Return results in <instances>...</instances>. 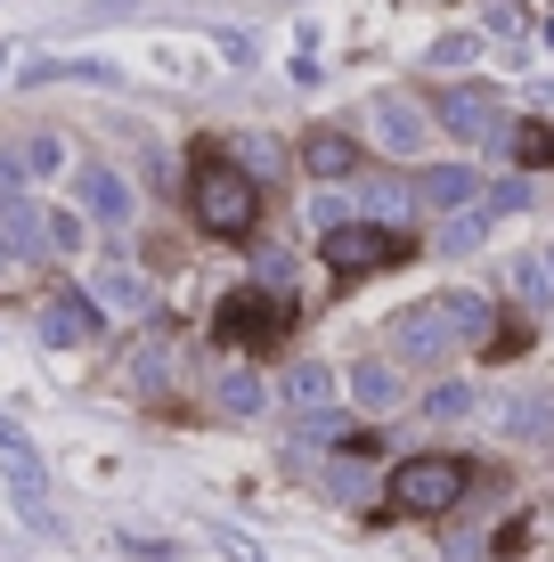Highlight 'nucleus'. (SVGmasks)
<instances>
[{
    "instance_id": "6",
    "label": "nucleus",
    "mask_w": 554,
    "mask_h": 562,
    "mask_svg": "<svg viewBox=\"0 0 554 562\" xmlns=\"http://www.w3.org/2000/svg\"><path fill=\"white\" fill-rule=\"evenodd\" d=\"M99 302L82 294V285H49L42 302V342H57V351H82V342H99Z\"/></svg>"
},
{
    "instance_id": "3",
    "label": "nucleus",
    "mask_w": 554,
    "mask_h": 562,
    "mask_svg": "<svg viewBox=\"0 0 554 562\" xmlns=\"http://www.w3.org/2000/svg\"><path fill=\"white\" fill-rule=\"evenodd\" d=\"M465 490H473V464H465V457H441V449H432V457H408V464L384 481L392 514H449Z\"/></svg>"
},
{
    "instance_id": "1",
    "label": "nucleus",
    "mask_w": 554,
    "mask_h": 562,
    "mask_svg": "<svg viewBox=\"0 0 554 562\" xmlns=\"http://www.w3.org/2000/svg\"><path fill=\"white\" fill-rule=\"evenodd\" d=\"M188 212H196L204 237H253V221H261V188H253V171H245L237 155L196 147V164H188Z\"/></svg>"
},
{
    "instance_id": "7",
    "label": "nucleus",
    "mask_w": 554,
    "mask_h": 562,
    "mask_svg": "<svg viewBox=\"0 0 554 562\" xmlns=\"http://www.w3.org/2000/svg\"><path fill=\"white\" fill-rule=\"evenodd\" d=\"M441 131H456V139H498L506 131V114H498V90H482V82H456V90H441Z\"/></svg>"
},
{
    "instance_id": "25",
    "label": "nucleus",
    "mask_w": 554,
    "mask_h": 562,
    "mask_svg": "<svg viewBox=\"0 0 554 562\" xmlns=\"http://www.w3.org/2000/svg\"><path fill=\"white\" fill-rule=\"evenodd\" d=\"M482 57V33H441L432 42V66H473Z\"/></svg>"
},
{
    "instance_id": "27",
    "label": "nucleus",
    "mask_w": 554,
    "mask_h": 562,
    "mask_svg": "<svg viewBox=\"0 0 554 562\" xmlns=\"http://www.w3.org/2000/svg\"><path fill=\"white\" fill-rule=\"evenodd\" d=\"M513 294H522L530 310H546V302H554V285H546V269H539V261H522V269H513Z\"/></svg>"
},
{
    "instance_id": "11",
    "label": "nucleus",
    "mask_w": 554,
    "mask_h": 562,
    "mask_svg": "<svg viewBox=\"0 0 554 562\" xmlns=\"http://www.w3.org/2000/svg\"><path fill=\"white\" fill-rule=\"evenodd\" d=\"M57 164H66V147L42 139V131H33V139H16V147H0V196H16L25 180H49Z\"/></svg>"
},
{
    "instance_id": "4",
    "label": "nucleus",
    "mask_w": 554,
    "mask_h": 562,
    "mask_svg": "<svg viewBox=\"0 0 554 562\" xmlns=\"http://www.w3.org/2000/svg\"><path fill=\"white\" fill-rule=\"evenodd\" d=\"M318 261L335 269V278H368V269H392L408 261V228H384V221H342L318 237Z\"/></svg>"
},
{
    "instance_id": "18",
    "label": "nucleus",
    "mask_w": 554,
    "mask_h": 562,
    "mask_svg": "<svg viewBox=\"0 0 554 562\" xmlns=\"http://www.w3.org/2000/svg\"><path fill=\"white\" fill-rule=\"evenodd\" d=\"M506 432H513V440H554V400H546V392L506 400Z\"/></svg>"
},
{
    "instance_id": "17",
    "label": "nucleus",
    "mask_w": 554,
    "mask_h": 562,
    "mask_svg": "<svg viewBox=\"0 0 554 562\" xmlns=\"http://www.w3.org/2000/svg\"><path fill=\"white\" fill-rule=\"evenodd\" d=\"M285 400H294L310 424H327V400H335V367H285Z\"/></svg>"
},
{
    "instance_id": "2",
    "label": "nucleus",
    "mask_w": 554,
    "mask_h": 562,
    "mask_svg": "<svg viewBox=\"0 0 554 562\" xmlns=\"http://www.w3.org/2000/svg\"><path fill=\"white\" fill-rule=\"evenodd\" d=\"M213 335L228 351H270V342L294 335V302L270 294V285H237V294H221V310H213Z\"/></svg>"
},
{
    "instance_id": "15",
    "label": "nucleus",
    "mask_w": 554,
    "mask_h": 562,
    "mask_svg": "<svg viewBox=\"0 0 554 562\" xmlns=\"http://www.w3.org/2000/svg\"><path fill=\"white\" fill-rule=\"evenodd\" d=\"M408 188H416V204H432V212H465L482 196V180H473L465 164H441V171H425V180H408Z\"/></svg>"
},
{
    "instance_id": "29",
    "label": "nucleus",
    "mask_w": 554,
    "mask_h": 562,
    "mask_svg": "<svg viewBox=\"0 0 554 562\" xmlns=\"http://www.w3.org/2000/svg\"><path fill=\"white\" fill-rule=\"evenodd\" d=\"M0 457H9V464H42V457H33V440H25V432H16V424H9V416H0Z\"/></svg>"
},
{
    "instance_id": "21",
    "label": "nucleus",
    "mask_w": 554,
    "mask_h": 562,
    "mask_svg": "<svg viewBox=\"0 0 554 562\" xmlns=\"http://www.w3.org/2000/svg\"><path fill=\"white\" fill-rule=\"evenodd\" d=\"M482 237H489V212H449L441 221V254H473Z\"/></svg>"
},
{
    "instance_id": "5",
    "label": "nucleus",
    "mask_w": 554,
    "mask_h": 562,
    "mask_svg": "<svg viewBox=\"0 0 554 562\" xmlns=\"http://www.w3.org/2000/svg\"><path fill=\"white\" fill-rule=\"evenodd\" d=\"M392 351L408 367H441L449 351H465V326H456V302L432 294V302H408L392 318Z\"/></svg>"
},
{
    "instance_id": "14",
    "label": "nucleus",
    "mask_w": 554,
    "mask_h": 562,
    "mask_svg": "<svg viewBox=\"0 0 554 562\" xmlns=\"http://www.w3.org/2000/svg\"><path fill=\"white\" fill-rule=\"evenodd\" d=\"M342 383H351V400H359L368 416H392V408H399V367H392V359H359Z\"/></svg>"
},
{
    "instance_id": "20",
    "label": "nucleus",
    "mask_w": 554,
    "mask_h": 562,
    "mask_svg": "<svg viewBox=\"0 0 554 562\" xmlns=\"http://www.w3.org/2000/svg\"><path fill=\"white\" fill-rule=\"evenodd\" d=\"M408 204H416L408 180H375V171H368V212H375L384 228H399V212H408Z\"/></svg>"
},
{
    "instance_id": "28",
    "label": "nucleus",
    "mask_w": 554,
    "mask_h": 562,
    "mask_svg": "<svg viewBox=\"0 0 554 562\" xmlns=\"http://www.w3.org/2000/svg\"><path fill=\"white\" fill-rule=\"evenodd\" d=\"M114 547H123L131 562H180V547H163V538H139V530H123Z\"/></svg>"
},
{
    "instance_id": "16",
    "label": "nucleus",
    "mask_w": 554,
    "mask_h": 562,
    "mask_svg": "<svg viewBox=\"0 0 554 562\" xmlns=\"http://www.w3.org/2000/svg\"><path fill=\"white\" fill-rule=\"evenodd\" d=\"M213 400H221V416H261V408H270V383H261L253 367H221Z\"/></svg>"
},
{
    "instance_id": "19",
    "label": "nucleus",
    "mask_w": 554,
    "mask_h": 562,
    "mask_svg": "<svg viewBox=\"0 0 554 562\" xmlns=\"http://www.w3.org/2000/svg\"><path fill=\"white\" fill-rule=\"evenodd\" d=\"M42 254H82V212H66V204L42 212Z\"/></svg>"
},
{
    "instance_id": "10",
    "label": "nucleus",
    "mask_w": 554,
    "mask_h": 562,
    "mask_svg": "<svg viewBox=\"0 0 554 562\" xmlns=\"http://www.w3.org/2000/svg\"><path fill=\"white\" fill-rule=\"evenodd\" d=\"M74 196H82V212H90V221H106V228L131 221V180L114 164H82V171H74Z\"/></svg>"
},
{
    "instance_id": "13",
    "label": "nucleus",
    "mask_w": 554,
    "mask_h": 562,
    "mask_svg": "<svg viewBox=\"0 0 554 562\" xmlns=\"http://www.w3.org/2000/svg\"><path fill=\"white\" fill-rule=\"evenodd\" d=\"M9 497H16V514H25V530H42V538H66V521H57L49 490H42V464H9Z\"/></svg>"
},
{
    "instance_id": "23",
    "label": "nucleus",
    "mask_w": 554,
    "mask_h": 562,
    "mask_svg": "<svg viewBox=\"0 0 554 562\" xmlns=\"http://www.w3.org/2000/svg\"><path fill=\"white\" fill-rule=\"evenodd\" d=\"M425 416H432V424H456V416H473V383H432Z\"/></svg>"
},
{
    "instance_id": "24",
    "label": "nucleus",
    "mask_w": 554,
    "mask_h": 562,
    "mask_svg": "<svg viewBox=\"0 0 554 562\" xmlns=\"http://www.w3.org/2000/svg\"><path fill=\"white\" fill-rule=\"evenodd\" d=\"M33 278H42V269H33V254H25V245H9V237H0V294H25Z\"/></svg>"
},
{
    "instance_id": "22",
    "label": "nucleus",
    "mask_w": 554,
    "mask_h": 562,
    "mask_svg": "<svg viewBox=\"0 0 554 562\" xmlns=\"http://www.w3.org/2000/svg\"><path fill=\"white\" fill-rule=\"evenodd\" d=\"M513 155H522L530 171L554 164V123H513Z\"/></svg>"
},
{
    "instance_id": "31",
    "label": "nucleus",
    "mask_w": 554,
    "mask_h": 562,
    "mask_svg": "<svg viewBox=\"0 0 554 562\" xmlns=\"http://www.w3.org/2000/svg\"><path fill=\"white\" fill-rule=\"evenodd\" d=\"M539 269H546V285H554V254H546V261H539Z\"/></svg>"
},
{
    "instance_id": "12",
    "label": "nucleus",
    "mask_w": 554,
    "mask_h": 562,
    "mask_svg": "<svg viewBox=\"0 0 554 562\" xmlns=\"http://www.w3.org/2000/svg\"><path fill=\"white\" fill-rule=\"evenodd\" d=\"M90 302H99V318H106V310H123V318H139V310L156 302V294H147V278H139V269H131V261H106L99 278H90Z\"/></svg>"
},
{
    "instance_id": "9",
    "label": "nucleus",
    "mask_w": 554,
    "mask_h": 562,
    "mask_svg": "<svg viewBox=\"0 0 554 562\" xmlns=\"http://www.w3.org/2000/svg\"><path fill=\"white\" fill-rule=\"evenodd\" d=\"M302 171H310V180H368V147H359L351 131H310V139H302Z\"/></svg>"
},
{
    "instance_id": "8",
    "label": "nucleus",
    "mask_w": 554,
    "mask_h": 562,
    "mask_svg": "<svg viewBox=\"0 0 554 562\" xmlns=\"http://www.w3.org/2000/svg\"><path fill=\"white\" fill-rule=\"evenodd\" d=\"M375 147H392V155H425L432 147V114L416 106V99H375Z\"/></svg>"
},
{
    "instance_id": "30",
    "label": "nucleus",
    "mask_w": 554,
    "mask_h": 562,
    "mask_svg": "<svg viewBox=\"0 0 554 562\" xmlns=\"http://www.w3.org/2000/svg\"><path fill=\"white\" fill-rule=\"evenodd\" d=\"M522 204H530L522 180H498V188H489V212H522Z\"/></svg>"
},
{
    "instance_id": "26",
    "label": "nucleus",
    "mask_w": 554,
    "mask_h": 562,
    "mask_svg": "<svg viewBox=\"0 0 554 562\" xmlns=\"http://www.w3.org/2000/svg\"><path fill=\"white\" fill-rule=\"evenodd\" d=\"M131 383H139V392H163V342H139V351H131Z\"/></svg>"
}]
</instances>
